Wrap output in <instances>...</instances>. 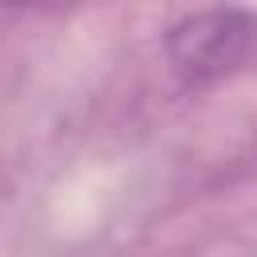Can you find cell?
<instances>
[{"mask_svg": "<svg viewBox=\"0 0 257 257\" xmlns=\"http://www.w3.org/2000/svg\"><path fill=\"white\" fill-rule=\"evenodd\" d=\"M257 48V12L253 8H209L197 16H185L165 36L169 68L181 84L201 88L233 68L245 64V56Z\"/></svg>", "mask_w": 257, "mask_h": 257, "instance_id": "1", "label": "cell"}, {"mask_svg": "<svg viewBox=\"0 0 257 257\" xmlns=\"http://www.w3.org/2000/svg\"><path fill=\"white\" fill-rule=\"evenodd\" d=\"M0 4H8V8H28V4H48V0H0Z\"/></svg>", "mask_w": 257, "mask_h": 257, "instance_id": "2", "label": "cell"}]
</instances>
